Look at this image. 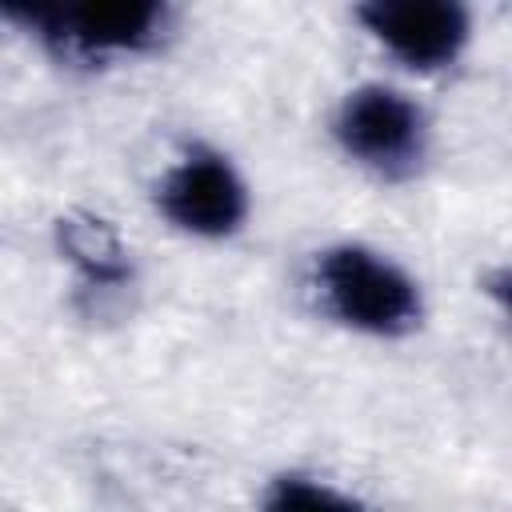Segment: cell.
Listing matches in <instances>:
<instances>
[{
	"label": "cell",
	"mask_w": 512,
	"mask_h": 512,
	"mask_svg": "<svg viewBox=\"0 0 512 512\" xmlns=\"http://www.w3.org/2000/svg\"><path fill=\"white\" fill-rule=\"evenodd\" d=\"M8 16L36 28L44 40L96 56V52H132L156 40L164 28L160 4H56V8H4Z\"/></svg>",
	"instance_id": "cell-3"
},
{
	"label": "cell",
	"mask_w": 512,
	"mask_h": 512,
	"mask_svg": "<svg viewBox=\"0 0 512 512\" xmlns=\"http://www.w3.org/2000/svg\"><path fill=\"white\" fill-rule=\"evenodd\" d=\"M160 208L172 224L196 236H228L248 212V196L228 160L196 152L168 172L160 184Z\"/></svg>",
	"instance_id": "cell-5"
},
{
	"label": "cell",
	"mask_w": 512,
	"mask_h": 512,
	"mask_svg": "<svg viewBox=\"0 0 512 512\" xmlns=\"http://www.w3.org/2000/svg\"><path fill=\"white\" fill-rule=\"evenodd\" d=\"M264 512H364V508L336 488H324V484H312L300 476H284L272 484Z\"/></svg>",
	"instance_id": "cell-7"
},
{
	"label": "cell",
	"mask_w": 512,
	"mask_h": 512,
	"mask_svg": "<svg viewBox=\"0 0 512 512\" xmlns=\"http://www.w3.org/2000/svg\"><path fill=\"white\" fill-rule=\"evenodd\" d=\"M324 304L332 316L360 332L396 336L420 320L416 284L368 248H332L316 268Z\"/></svg>",
	"instance_id": "cell-1"
},
{
	"label": "cell",
	"mask_w": 512,
	"mask_h": 512,
	"mask_svg": "<svg viewBox=\"0 0 512 512\" xmlns=\"http://www.w3.org/2000/svg\"><path fill=\"white\" fill-rule=\"evenodd\" d=\"M336 136L368 168L400 176L416 168L424 152V116L408 96L372 84L344 100L336 116Z\"/></svg>",
	"instance_id": "cell-2"
},
{
	"label": "cell",
	"mask_w": 512,
	"mask_h": 512,
	"mask_svg": "<svg viewBox=\"0 0 512 512\" xmlns=\"http://www.w3.org/2000/svg\"><path fill=\"white\" fill-rule=\"evenodd\" d=\"M368 32L408 68H444L468 40V12L452 0H372L360 8Z\"/></svg>",
	"instance_id": "cell-4"
},
{
	"label": "cell",
	"mask_w": 512,
	"mask_h": 512,
	"mask_svg": "<svg viewBox=\"0 0 512 512\" xmlns=\"http://www.w3.org/2000/svg\"><path fill=\"white\" fill-rule=\"evenodd\" d=\"M60 248L96 284H116V280L128 276L124 248L116 244V236L108 232L104 220H92V216H68V220H60Z\"/></svg>",
	"instance_id": "cell-6"
}]
</instances>
